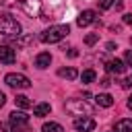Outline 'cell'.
<instances>
[{"instance_id":"1","label":"cell","mask_w":132,"mask_h":132,"mask_svg":"<svg viewBox=\"0 0 132 132\" xmlns=\"http://www.w3.org/2000/svg\"><path fill=\"white\" fill-rule=\"evenodd\" d=\"M21 23L16 21V19H12L10 14H6V12H2L0 14V33L4 35V37H19L21 35Z\"/></svg>"},{"instance_id":"2","label":"cell","mask_w":132,"mask_h":132,"mask_svg":"<svg viewBox=\"0 0 132 132\" xmlns=\"http://www.w3.org/2000/svg\"><path fill=\"white\" fill-rule=\"evenodd\" d=\"M68 33H70V27H68V25H52L50 29H45V31L41 33V41H43V43H58V41L64 39Z\"/></svg>"},{"instance_id":"3","label":"cell","mask_w":132,"mask_h":132,"mask_svg":"<svg viewBox=\"0 0 132 132\" xmlns=\"http://www.w3.org/2000/svg\"><path fill=\"white\" fill-rule=\"evenodd\" d=\"M64 107L72 116H91L93 113V105L87 103L85 99H70V101H66Z\"/></svg>"},{"instance_id":"4","label":"cell","mask_w":132,"mask_h":132,"mask_svg":"<svg viewBox=\"0 0 132 132\" xmlns=\"http://www.w3.org/2000/svg\"><path fill=\"white\" fill-rule=\"evenodd\" d=\"M8 122L14 126V132H25L27 128H29V116L25 113V111H10V116H8Z\"/></svg>"},{"instance_id":"5","label":"cell","mask_w":132,"mask_h":132,"mask_svg":"<svg viewBox=\"0 0 132 132\" xmlns=\"http://www.w3.org/2000/svg\"><path fill=\"white\" fill-rule=\"evenodd\" d=\"M4 82L12 89H29L31 87V80L25 76V74H16V72H10L4 76Z\"/></svg>"},{"instance_id":"6","label":"cell","mask_w":132,"mask_h":132,"mask_svg":"<svg viewBox=\"0 0 132 132\" xmlns=\"http://www.w3.org/2000/svg\"><path fill=\"white\" fill-rule=\"evenodd\" d=\"M16 6L23 8L29 16H37V14L41 12V2H39V0H19Z\"/></svg>"},{"instance_id":"7","label":"cell","mask_w":132,"mask_h":132,"mask_svg":"<svg viewBox=\"0 0 132 132\" xmlns=\"http://www.w3.org/2000/svg\"><path fill=\"white\" fill-rule=\"evenodd\" d=\"M95 126H97V122H95L93 118H87V116L74 120V128H76L78 132H91V130H95Z\"/></svg>"},{"instance_id":"8","label":"cell","mask_w":132,"mask_h":132,"mask_svg":"<svg viewBox=\"0 0 132 132\" xmlns=\"http://www.w3.org/2000/svg\"><path fill=\"white\" fill-rule=\"evenodd\" d=\"M97 16H95V10H82L78 16H76V25L78 27H89L91 23H95Z\"/></svg>"},{"instance_id":"9","label":"cell","mask_w":132,"mask_h":132,"mask_svg":"<svg viewBox=\"0 0 132 132\" xmlns=\"http://www.w3.org/2000/svg\"><path fill=\"white\" fill-rule=\"evenodd\" d=\"M14 60H16L14 50L8 45H0V62L2 64H14Z\"/></svg>"},{"instance_id":"10","label":"cell","mask_w":132,"mask_h":132,"mask_svg":"<svg viewBox=\"0 0 132 132\" xmlns=\"http://www.w3.org/2000/svg\"><path fill=\"white\" fill-rule=\"evenodd\" d=\"M124 68H126V64L122 62V60H109V62H105V70L109 72V74H122L124 72Z\"/></svg>"},{"instance_id":"11","label":"cell","mask_w":132,"mask_h":132,"mask_svg":"<svg viewBox=\"0 0 132 132\" xmlns=\"http://www.w3.org/2000/svg\"><path fill=\"white\" fill-rule=\"evenodd\" d=\"M50 62H52L50 52H41V54H37V58H35V66H37V68H47Z\"/></svg>"},{"instance_id":"12","label":"cell","mask_w":132,"mask_h":132,"mask_svg":"<svg viewBox=\"0 0 132 132\" xmlns=\"http://www.w3.org/2000/svg\"><path fill=\"white\" fill-rule=\"evenodd\" d=\"M116 132H132V120L130 118H122L116 122Z\"/></svg>"},{"instance_id":"13","label":"cell","mask_w":132,"mask_h":132,"mask_svg":"<svg viewBox=\"0 0 132 132\" xmlns=\"http://www.w3.org/2000/svg\"><path fill=\"white\" fill-rule=\"evenodd\" d=\"M95 101H97V105H101V107H111V105H113V97L107 95V93H99V95L95 97Z\"/></svg>"},{"instance_id":"14","label":"cell","mask_w":132,"mask_h":132,"mask_svg":"<svg viewBox=\"0 0 132 132\" xmlns=\"http://www.w3.org/2000/svg\"><path fill=\"white\" fill-rule=\"evenodd\" d=\"M52 111V105L50 103H37L35 107H33V113L37 116V118H43V116H47Z\"/></svg>"},{"instance_id":"15","label":"cell","mask_w":132,"mask_h":132,"mask_svg":"<svg viewBox=\"0 0 132 132\" xmlns=\"http://www.w3.org/2000/svg\"><path fill=\"white\" fill-rule=\"evenodd\" d=\"M58 76L68 78V80H74V78L78 76V72H76V68H60V70H58Z\"/></svg>"},{"instance_id":"16","label":"cell","mask_w":132,"mask_h":132,"mask_svg":"<svg viewBox=\"0 0 132 132\" xmlns=\"http://www.w3.org/2000/svg\"><path fill=\"white\" fill-rule=\"evenodd\" d=\"M41 132H64V128L58 124V122H45L41 126Z\"/></svg>"},{"instance_id":"17","label":"cell","mask_w":132,"mask_h":132,"mask_svg":"<svg viewBox=\"0 0 132 132\" xmlns=\"http://www.w3.org/2000/svg\"><path fill=\"white\" fill-rule=\"evenodd\" d=\"M14 103H16L21 109H29V107L33 105V103L29 101V97H25V95H16V97H14Z\"/></svg>"},{"instance_id":"18","label":"cell","mask_w":132,"mask_h":132,"mask_svg":"<svg viewBox=\"0 0 132 132\" xmlns=\"http://www.w3.org/2000/svg\"><path fill=\"white\" fill-rule=\"evenodd\" d=\"M95 78H97V74H95V70H91V68H89V70H85V72L80 74V80H82L85 85H91Z\"/></svg>"},{"instance_id":"19","label":"cell","mask_w":132,"mask_h":132,"mask_svg":"<svg viewBox=\"0 0 132 132\" xmlns=\"http://www.w3.org/2000/svg\"><path fill=\"white\" fill-rule=\"evenodd\" d=\"M97 39H99V33H91V35L85 37V43L87 45H93V43H97Z\"/></svg>"},{"instance_id":"20","label":"cell","mask_w":132,"mask_h":132,"mask_svg":"<svg viewBox=\"0 0 132 132\" xmlns=\"http://www.w3.org/2000/svg\"><path fill=\"white\" fill-rule=\"evenodd\" d=\"M31 41H33V35H29V37H21V35H19L14 43H16V45H27V43H31Z\"/></svg>"},{"instance_id":"21","label":"cell","mask_w":132,"mask_h":132,"mask_svg":"<svg viewBox=\"0 0 132 132\" xmlns=\"http://www.w3.org/2000/svg\"><path fill=\"white\" fill-rule=\"evenodd\" d=\"M113 2H116V0H99V8H101V10H107V8L113 6Z\"/></svg>"},{"instance_id":"22","label":"cell","mask_w":132,"mask_h":132,"mask_svg":"<svg viewBox=\"0 0 132 132\" xmlns=\"http://www.w3.org/2000/svg\"><path fill=\"white\" fill-rule=\"evenodd\" d=\"M0 130H4V132H14V126H12L10 122H0Z\"/></svg>"},{"instance_id":"23","label":"cell","mask_w":132,"mask_h":132,"mask_svg":"<svg viewBox=\"0 0 132 132\" xmlns=\"http://www.w3.org/2000/svg\"><path fill=\"white\" fill-rule=\"evenodd\" d=\"M124 62H126L128 66H132V50H128V52L124 54Z\"/></svg>"},{"instance_id":"24","label":"cell","mask_w":132,"mask_h":132,"mask_svg":"<svg viewBox=\"0 0 132 132\" xmlns=\"http://www.w3.org/2000/svg\"><path fill=\"white\" fill-rule=\"evenodd\" d=\"M124 23L126 25H132V14H124Z\"/></svg>"},{"instance_id":"25","label":"cell","mask_w":132,"mask_h":132,"mask_svg":"<svg viewBox=\"0 0 132 132\" xmlns=\"http://www.w3.org/2000/svg\"><path fill=\"white\" fill-rule=\"evenodd\" d=\"M68 56H70V58H76V56H78V52L72 47V50H68Z\"/></svg>"},{"instance_id":"26","label":"cell","mask_w":132,"mask_h":132,"mask_svg":"<svg viewBox=\"0 0 132 132\" xmlns=\"http://www.w3.org/2000/svg\"><path fill=\"white\" fill-rule=\"evenodd\" d=\"M4 103H6V95H4V93H2V91H0V107H2V105H4Z\"/></svg>"},{"instance_id":"27","label":"cell","mask_w":132,"mask_h":132,"mask_svg":"<svg viewBox=\"0 0 132 132\" xmlns=\"http://www.w3.org/2000/svg\"><path fill=\"white\" fill-rule=\"evenodd\" d=\"M101 87H109V78H103L101 80Z\"/></svg>"},{"instance_id":"28","label":"cell","mask_w":132,"mask_h":132,"mask_svg":"<svg viewBox=\"0 0 132 132\" xmlns=\"http://www.w3.org/2000/svg\"><path fill=\"white\" fill-rule=\"evenodd\" d=\"M128 107H130V109H132V95H130V97H128Z\"/></svg>"},{"instance_id":"29","label":"cell","mask_w":132,"mask_h":132,"mask_svg":"<svg viewBox=\"0 0 132 132\" xmlns=\"http://www.w3.org/2000/svg\"><path fill=\"white\" fill-rule=\"evenodd\" d=\"M130 43H132V39H130Z\"/></svg>"}]
</instances>
